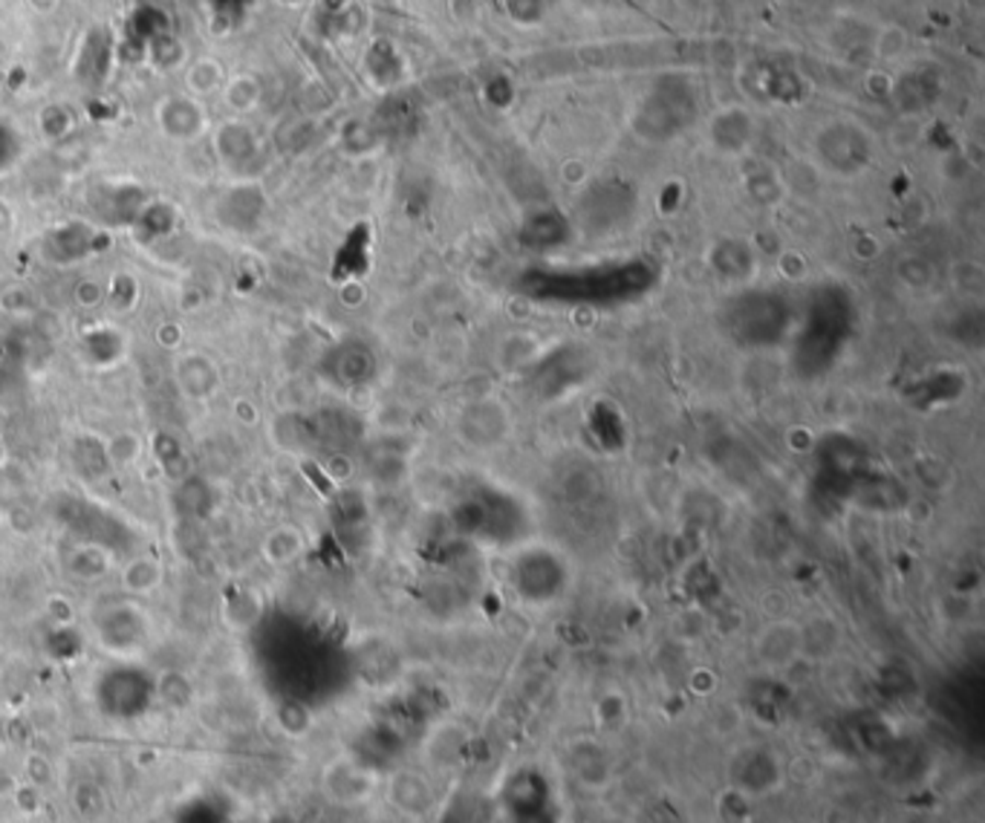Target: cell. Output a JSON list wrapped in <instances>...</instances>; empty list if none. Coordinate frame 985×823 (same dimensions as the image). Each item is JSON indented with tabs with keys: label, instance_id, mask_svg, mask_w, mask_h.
<instances>
[{
	"label": "cell",
	"instance_id": "obj_1",
	"mask_svg": "<svg viewBox=\"0 0 985 823\" xmlns=\"http://www.w3.org/2000/svg\"><path fill=\"white\" fill-rule=\"evenodd\" d=\"M508 434H512V413L501 399H474L457 416V436L477 451L497 448L506 443Z\"/></svg>",
	"mask_w": 985,
	"mask_h": 823
},
{
	"label": "cell",
	"instance_id": "obj_2",
	"mask_svg": "<svg viewBox=\"0 0 985 823\" xmlns=\"http://www.w3.org/2000/svg\"><path fill=\"white\" fill-rule=\"evenodd\" d=\"M174 379L183 390V397L188 399L215 397L217 385H220L215 358H208L206 353H185V356L176 358Z\"/></svg>",
	"mask_w": 985,
	"mask_h": 823
},
{
	"label": "cell",
	"instance_id": "obj_3",
	"mask_svg": "<svg viewBox=\"0 0 985 823\" xmlns=\"http://www.w3.org/2000/svg\"><path fill=\"white\" fill-rule=\"evenodd\" d=\"M757 659L769 667H787L794 659H801V644H798V625L792 621H775L766 627L757 639Z\"/></svg>",
	"mask_w": 985,
	"mask_h": 823
},
{
	"label": "cell",
	"instance_id": "obj_4",
	"mask_svg": "<svg viewBox=\"0 0 985 823\" xmlns=\"http://www.w3.org/2000/svg\"><path fill=\"white\" fill-rule=\"evenodd\" d=\"M374 777L367 775L365 768L353 766V763H335V766L327 768L324 775V789L330 792V798L342 800V803L367 800L374 795Z\"/></svg>",
	"mask_w": 985,
	"mask_h": 823
},
{
	"label": "cell",
	"instance_id": "obj_5",
	"mask_svg": "<svg viewBox=\"0 0 985 823\" xmlns=\"http://www.w3.org/2000/svg\"><path fill=\"white\" fill-rule=\"evenodd\" d=\"M838 641H841V630L829 616H815L798 625V644H801L803 659L829 656L838 648Z\"/></svg>",
	"mask_w": 985,
	"mask_h": 823
},
{
	"label": "cell",
	"instance_id": "obj_6",
	"mask_svg": "<svg viewBox=\"0 0 985 823\" xmlns=\"http://www.w3.org/2000/svg\"><path fill=\"white\" fill-rule=\"evenodd\" d=\"M159 122H162V130L168 136H174V139H194L203 130V111L191 99H168L159 107Z\"/></svg>",
	"mask_w": 985,
	"mask_h": 823
},
{
	"label": "cell",
	"instance_id": "obj_7",
	"mask_svg": "<svg viewBox=\"0 0 985 823\" xmlns=\"http://www.w3.org/2000/svg\"><path fill=\"white\" fill-rule=\"evenodd\" d=\"M217 151L226 162H249V159L257 153V142H254V136L249 127L243 125H226L220 127V134H217Z\"/></svg>",
	"mask_w": 985,
	"mask_h": 823
},
{
	"label": "cell",
	"instance_id": "obj_8",
	"mask_svg": "<svg viewBox=\"0 0 985 823\" xmlns=\"http://www.w3.org/2000/svg\"><path fill=\"white\" fill-rule=\"evenodd\" d=\"M301 552H303V535L295 529V526H278V529L266 538V544H263V555H266L275 567L293 563Z\"/></svg>",
	"mask_w": 985,
	"mask_h": 823
},
{
	"label": "cell",
	"instance_id": "obj_9",
	"mask_svg": "<svg viewBox=\"0 0 985 823\" xmlns=\"http://www.w3.org/2000/svg\"><path fill=\"white\" fill-rule=\"evenodd\" d=\"M159 581H162V572L153 561L148 558H139V561L127 563L125 572H122V584H125L127 593H151L157 590Z\"/></svg>",
	"mask_w": 985,
	"mask_h": 823
},
{
	"label": "cell",
	"instance_id": "obj_10",
	"mask_svg": "<svg viewBox=\"0 0 985 823\" xmlns=\"http://www.w3.org/2000/svg\"><path fill=\"white\" fill-rule=\"evenodd\" d=\"M104 454H107V462L111 466H127L139 457V439L136 434H116L111 443L104 445Z\"/></svg>",
	"mask_w": 985,
	"mask_h": 823
},
{
	"label": "cell",
	"instance_id": "obj_11",
	"mask_svg": "<svg viewBox=\"0 0 985 823\" xmlns=\"http://www.w3.org/2000/svg\"><path fill=\"white\" fill-rule=\"evenodd\" d=\"M907 49V32L902 26H884L875 35V53L882 58H898Z\"/></svg>",
	"mask_w": 985,
	"mask_h": 823
},
{
	"label": "cell",
	"instance_id": "obj_12",
	"mask_svg": "<svg viewBox=\"0 0 985 823\" xmlns=\"http://www.w3.org/2000/svg\"><path fill=\"white\" fill-rule=\"evenodd\" d=\"M257 102V88L249 79H238L229 88V104L234 111H249Z\"/></svg>",
	"mask_w": 985,
	"mask_h": 823
},
{
	"label": "cell",
	"instance_id": "obj_13",
	"mask_svg": "<svg viewBox=\"0 0 985 823\" xmlns=\"http://www.w3.org/2000/svg\"><path fill=\"white\" fill-rule=\"evenodd\" d=\"M561 176H564L566 185H579V183H584V180H587V168L572 159V162H566V165H564Z\"/></svg>",
	"mask_w": 985,
	"mask_h": 823
}]
</instances>
